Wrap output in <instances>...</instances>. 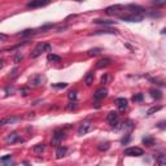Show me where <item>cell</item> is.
Segmentation results:
<instances>
[{
  "label": "cell",
  "mask_w": 166,
  "mask_h": 166,
  "mask_svg": "<svg viewBox=\"0 0 166 166\" xmlns=\"http://www.w3.org/2000/svg\"><path fill=\"white\" fill-rule=\"evenodd\" d=\"M149 94H151V96L153 99H156V100H161L162 99V92L160 90H157V88H152L149 91Z\"/></svg>",
  "instance_id": "d6986e66"
},
{
  "label": "cell",
  "mask_w": 166,
  "mask_h": 166,
  "mask_svg": "<svg viewBox=\"0 0 166 166\" xmlns=\"http://www.w3.org/2000/svg\"><path fill=\"white\" fill-rule=\"evenodd\" d=\"M161 109H162L161 105H158V107H153V108H151L147 112V116H152L153 113H156V112H158V110H161Z\"/></svg>",
  "instance_id": "83f0119b"
},
{
  "label": "cell",
  "mask_w": 166,
  "mask_h": 166,
  "mask_svg": "<svg viewBox=\"0 0 166 166\" xmlns=\"http://www.w3.org/2000/svg\"><path fill=\"white\" fill-rule=\"evenodd\" d=\"M45 51H51V44H48V43H39L33 49V52H31V59H37V57H39V56L43 53V52Z\"/></svg>",
  "instance_id": "6da1fadb"
},
{
  "label": "cell",
  "mask_w": 166,
  "mask_h": 166,
  "mask_svg": "<svg viewBox=\"0 0 166 166\" xmlns=\"http://www.w3.org/2000/svg\"><path fill=\"white\" fill-rule=\"evenodd\" d=\"M107 95H108L107 88H100V90H97L96 94L94 95V99H95V101H100V100H103L104 97H107Z\"/></svg>",
  "instance_id": "7c38bea8"
},
{
  "label": "cell",
  "mask_w": 166,
  "mask_h": 166,
  "mask_svg": "<svg viewBox=\"0 0 166 166\" xmlns=\"http://www.w3.org/2000/svg\"><path fill=\"white\" fill-rule=\"evenodd\" d=\"M27 91H29L27 88H23L22 90V96H27Z\"/></svg>",
  "instance_id": "60d3db41"
},
{
  "label": "cell",
  "mask_w": 166,
  "mask_h": 166,
  "mask_svg": "<svg viewBox=\"0 0 166 166\" xmlns=\"http://www.w3.org/2000/svg\"><path fill=\"white\" fill-rule=\"evenodd\" d=\"M156 160H157L158 166H166V156H165L164 153L158 154V156L156 157Z\"/></svg>",
  "instance_id": "44dd1931"
},
{
  "label": "cell",
  "mask_w": 166,
  "mask_h": 166,
  "mask_svg": "<svg viewBox=\"0 0 166 166\" xmlns=\"http://www.w3.org/2000/svg\"><path fill=\"white\" fill-rule=\"evenodd\" d=\"M125 12V5L122 4H116V5H112V7H108L105 9V13L109 16H117V17H121Z\"/></svg>",
  "instance_id": "7a4b0ae2"
},
{
  "label": "cell",
  "mask_w": 166,
  "mask_h": 166,
  "mask_svg": "<svg viewBox=\"0 0 166 166\" xmlns=\"http://www.w3.org/2000/svg\"><path fill=\"white\" fill-rule=\"evenodd\" d=\"M18 142H22V139H21V136L18 135V132H16V131L8 134V136L5 137L7 144H15V143H18Z\"/></svg>",
  "instance_id": "ba28073f"
},
{
  "label": "cell",
  "mask_w": 166,
  "mask_h": 166,
  "mask_svg": "<svg viewBox=\"0 0 166 166\" xmlns=\"http://www.w3.org/2000/svg\"><path fill=\"white\" fill-rule=\"evenodd\" d=\"M44 82V77L42 75V74H37V75H34V77H31L30 80H29V84L31 87H39L42 86Z\"/></svg>",
  "instance_id": "52a82bcc"
},
{
  "label": "cell",
  "mask_w": 166,
  "mask_h": 166,
  "mask_svg": "<svg viewBox=\"0 0 166 166\" xmlns=\"http://www.w3.org/2000/svg\"><path fill=\"white\" fill-rule=\"evenodd\" d=\"M65 137V132H64V130H55L53 135H52V144L53 146H59L60 143L62 142V139Z\"/></svg>",
  "instance_id": "8992f818"
},
{
  "label": "cell",
  "mask_w": 166,
  "mask_h": 166,
  "mask_svg": "<svg viewBox=\"0 0 166 166\" xmlns=\"http://www.w3.org/2000/svg\"><path fill=\"white\" fill-rule=\"evenodd\" d=\"M108 80H109V75L108 74H104V75L101 77V83H107Z\"/></svg>",
  "instance_id": "d590c367"
},
{
  "label": "cell",
  "mask_w": 166,
  "mask_h": 166,
  "mask_svg": "<svg viewBox=\"0 0 166 166\" xmlns=\"http://www.w3.org/2000/svg\"><path fill=\"white\" fill-rule=\"evenodd\" d=\"M77 108V101H70L69 105L66 107V109H69V110H72V109H75Z\"/></svg>",
  "instance_id": "d6a6232c"
},
{
  "label": "cell",
  "mask_w": 166,
  "mask_h": 166,
  "mask_svg": "<svg viewBox=\"0 0 166 166\" xmlns=\"http://www.w3.org/2000/svg\"><path fill=\"white\" fill-rule=\"evenodd\" d=\"M0 164L3 166H10L13 165V161H12V154H7V156L0 158Z\"/></svg>",
  "instance_id": "e0dca14e"
},
{
  "label": "cell",
  "mask_w": 166,
  "mask_h": 166,
  "mask_svg": "<svg viewBox=\"0 0 166 166\" xmlns=\"http://www.w3.org/2000/svg\"><path fill=\"white\" fill-rule=\"evenodd\" d=\"M119 18L123 21H127V22H140V21H143L144 16L143 15H126V16L119 17Z\"/></svg>",
  "instance_id": "9c48e42d"
},
{
  "label": "cell",
  "mask_w": 166,
  "mask_h": 166,
  "mask_svg": "<svg viewBox=\"0 0 166 166\" xmlns=\"http://www.w3.org/2000/svg\"><path fill=\"white\" fill-rule=\"evenodd\" d=\"M48 1H42V0H38V1H30L26 4V8H39V7H44L47 5Z\"/></svg>",
  "instance_id": "5bb4252c"
},
{
  "label": "cell",
  "mask_w": 166,
  "mask_h": 166,
  "mask_svg": "<svg viewBox=\"0 0 166 166\" xmlns=\"http://www.w3.org/2000/svg\"><path fill=\"white\" fill-rule=\"evenodd\" d=\"M44 149H45V144H43V143H42V144H37V146L34 147V152L37 154H42L44 152Z\"/></svg>",
  "instance_id": "7402d4cb"
},
{
  "label": "cell",
  "mask_w": 166,
  "mask_h": 166,
  "mask_svg": "<svg viewBox=\"0 0 166 166\" xmlns=\"http://www.w3.org/2000/svg\"><path fill=\"white\" fill-rule=\"evenodd\" d=\"M94 130V123H91V122H83L82 125L79 126V129H78V135H86V134L88 132H91Z\"/></svg>",
  "instance_id": "5b68a950"
},
{
  "label": "cell",
  "mask_w": 166,
  "mask_h": 166,
  "mask_svg": "<svg viewBox=\"0 0 166 166\" xmlns=\"http://www.w3.org/2000/svg\"><path fill=\"white\" fill-rule=\"evenodd\" d=\"M95 35H97V34H116V31H113V30H97L96 33H94Z\"/></svg>",
  "instance_id": "1f68e13d"
},
{
  "label": "cell",
  "mask_w": 166,
  "mask_h": 166,
  "mask_svg": "<svg viewBox=\"0 0 166 166\" xmlns=\"http://www.w3.org/2000/svg\"><path fill=\"white\" fill-rule=\"evenodd\" d=\"M143 144H146V146H148V147H153L154 146V139L151 137V136H147V137L143 139Z\"/></svg>",
  "instance_id": "d4e9b609"
},
{
  "label": "cell",
  "mask_w": 166,
  "mask_h": 166,
  "mask_svg": "<svg viewBox=\"0 0 166 166\" xmlns=\"http://www.w3.org/2000/svg\"><path fill=\"white\" fill-rule=\"evenodd\" d=\"M17 72H18L17 69H13V72H12V74H10V77H16L17 75Z\"/></svg>",
  "instance_id": "ab89813d"
},
{
  "label": "cell",
  "mask_w": 166,
  "mask_h": 166,
  "mask_svg": "<svg viewBox=\"0 0 166 166\" xmlns=\"http://www.w3.org/2000/svg\"><path fill=\"white\" fill-rule=\"evenodd\" d=\"M101 52V48H92L88 51V56H97Z\"/></svg>",
  "instance_id": "f1b7e54d"
},
{
  "label": "cell",
  "mask_w": 166,
  "mask_h": 166,
  "mask_svg": "<svg viewBox=\"0 0 166 166\" xmlns=\"http://www.w3.org/2000/svg\"><path fill=\"white\" fill-rule=\"evenodd\" d=\"M52 86H53L55 88H65L66 86H68V83H55V84H52Z\"/></svg>",
  "instance_id": "836d02e7"
},
{
  "label": "cell",
  "mask_w": 166,
  "mask_h": 166,
  "mask_svg": "<svg viewBox=\"0 0 166 166\" xmlns=\"http://www.w3.org/2000/svg\"><path fill=\"white\" fill-rule=\"evenodd\" d=\"M110 59H101L99 60V61L96 62V68L97 69H103V68H107V66L110 65Z\"/></svg>",
  "instance_id": "2e32d148"
},
{
  "label": "cell",
  "mask_w": 166,
  "mask_h": 166,
  "mask_svg": "<svg viewBox=\"0 0 166 166\" xmlns=\"http://www.w3.org/2000/svg\"><path fill=\"white\" fill-rule=\"evenodd\" d=\"M21 121V117H18V116H10V117H5L3 119H0V127L5 126V125H12V123H16Z\"/></svg>",
  "instance_id": "30bf717a"
},
{
  "label": "cell",
  "mask_w": 166,
  "mask_h": 166,
  "mask_svg": "<svg viewBox=\"0 0 166 166\" xmlns=\"http://www.w3.org/2000/svg\"><path fill=\"white\" fill-rule=\"evenodd\" d=\"M47 60H48L49 62H60V61H61V57H60V56H57V55L49 53L47 56Z\"/></svg>",
  "instance_id": "603a6c76"
},
{
  "label": "cell",
  "mask_w": 166,
  "mask_h": 166,
  "mask_svg": "<svg viewBox=\"0 0 166 166\" xmlns=\"http://www.w3.org/2000/svg\"><path fill=\"white\" fill-rule=\"evenodd\" d=\"M68 97L70 101H77V97H78V92H77L75 90L74 91H70V92L68 94Z\"/></svg>",
  "instance_id": "4316f807"
},
{
  "label": "cell",
  "mask_w": 166,
  "mask_h": 166,
  "mask_svg": "<svg viewBox=\"0 0 166 166\" xmlns=\"http://www.w3.org/2000/svg\"><path fill=\"white\" fill-rule=\"evenodd\" d=\"M123 153H125V156H129V157H139L144 154V151L139 147H130V148H126Z\"/></svg>",
  "instance_id": "277c9868"
},
{
  "label": "cell",
  "mask_w": 166,
  "mask_h": 166,
  "mask_svg": "<svg viewBox=\"0 0 166 166\" xmlns=\"http://www.w3.org/2000/svg\"><path fill=\"white\" fill-rule=\"evenodd\" d=\"M38 33H39V31L35 30V29H27V30L21 31V33L18 34V37H21V38H29V37H33V35L38 34Z\"/></svg>",
  "instance_id": "9a60e30c"
},
{
  "label": "cell",
  "mask_w": 166,
  "mask_h": 166,
  "mask_svg": "<svg viewBox=\"0 0 166 166\" xmlns=\"http://www.w3.org/2000/svg\"><path fill=\"white\" fill-rule=\"evenodd\" d=\"M158 127H160V129H162V130H164V129H165V121H161L160 123H158Z\"/></svg>",
  "instance_id": "f35d334b"
},
{
  "label": "cell",
  "mask_w": 166,
  "mask_h": 166,
  "mask_svg": "<svg viewBox=\"0 0 166 166\" xmlns=\"http://www.w3.org/2000/svg\"><path fill=\"white\" fill-rule=\"evenodd\" d=\"M143 94H136V95H134V97H132V100L135 101V103H139V101H142L143 100Z\"/></svg>",
  "instance_id": "4dcf8cb0"
},
{
  "label": "cell",
  "mask_w": 166,
  "mask_h": 166,
  "mask_svg": "<svg viewBox=\"0 0 166 166\" xmlns=\"http://www.w3.org/2000/svg\"><path fill=\"white\" fill-rule=\"evenodd\" d=\"M66 152H68V148L60 146L57 147V151H56V158H62L64 156H66Z\"/></svg>",
  "instance_id": "ac0fdd59"
},
{
  "label": "cell",
  "mask_w": 166,
  "mask_h": 166,
  "mask_svg": "<svg viewBox=\"0 0 166 166\" xmlns=\"http://www.w3.org/2000/svg\"><path fill=\"white\" fill-rule=\"evenodd\" d=\"M130 140H131V136H130V134H126V136H123V137H122L121 144H123V146H127Z\"/></svg>",
  "instance_id": "f546056e"
},
{
  "label": "cell",
  "mask_w": 166,
  "mask_h": 166,
  "mask_svg": "<svg viewBox=\"0 0 166 166\" xmlns=\"http://www.w3.org/2000/svg\"><path fill=\"white\" fill-rule=\"evenodd\" d=\"M22 59H23V56H22V55H17L16 57L13 59V61H15V62L17 64V62H20V61H21V60H22Z\"/></svg>",
  "instance_id": "74e56055"
},
{
  "label": "cell",
  "mask_w": 166,
  "mask_h": 166,
  "mask_svg": "<svg viewBox=\"0 0 166 166\" xmlns=\"http://www.w3.org/2000/svg\"><path fill=\"white\" fill-rule=\"evenodd\" d=\"M3 66H4V61H3V60H0V69H1Z\"/></svg>",
  "instance_id": "b9f144b4"
},
{
  "label": "cell",
  "mask_w": 166,
  "mask_h": 166,
  "mask_svg": "<svg viewBox=\"0 0 166 166\" xmlns=\"http://www.w3.org/2000/svg\"><path fill=\"white\" fill-rule=\"evenodd\" d=\"M5 92H7V95H12V92H15V88H13V87H7L5 88Z\"/></svg>",
  "instance_id": "8d00e7d4"
},
{
  "label": "cell",
  "mask_w": 166,
  "mask_h": 166,
  "mask_svg": "<svg viewBox=\"0 0 166 166\" xmlns=\"http://www.w3.org/2000/svg\"><path fill=\"white\" fill-rule=\"evenodd\" d=\"M95 23H99V25H113L116 23V21H109V20H94Z\"/></svg>",
  "instance_id": "484cf974"
},
{
  "label": "cell",
  "mask_w": 166,
  "mask_h": 166,
  "mask_svg": "<svg viewBox=\"0 0 166 166\" xmlns=\"http://www.w3.org/2000/svg\"><path fill=\"white\" fill-rule=\"evenodd\" d=\"M94 80H95V75H94V73L88 72V73H87V75L84 77V83H86L87 86H92Z\"/></svg>",
  "instance_id": "ffe728a7"
},
{
  "label": "cell",
  "mask_w": 166,
  "mask_h": 166,
  "mask_svg": "<svg viewBox=\"0 0 166 166\" xmlns=\"http://www.w3.org/2000/svg\"><path fill=\"white\" fill-rule=\"evenodd\" d=\"M8 40V35L5 34H0V43H4V42Z\"/></svg>",
  "instance_id": "e575fe53"
},
{
  "label": "cell",
  "mask_w": 166,
  "mask_h": 166,
  "mask_svg": "<svg viewBox=\"0 0 166 166\" xmlns=\"http://www.w3.org/2000/svg\"><path fill=\"white\" fill-rule=\"evenodd\" d=\"M116 105H117V108H118V110L119 112H125L127 107H129V103H127V100L125 97H118V99H116Z\"/></svg>",
  "instance_id": "8fae6325"
},
{
  "label": "cell",
  "mask_w": 166,
  "mask_h": 166,
  "mask_svg": "<svg viewBox=\"0 0 166 166\" xmlns=\"http://www.w3.org/2000/svg\"><path fill=\"white\" fill-rule=\"evenodd\" d=\"M109 148H110V143H109V142L101 143V144H99V146H97V149L100 152H105V151H108Z\"/></svg>",
  "instance_id": "cb8c5ba5"
},
{
  "label": "cell",
  "mask_w": 166,
  "mask_h": 166,
  "mask_svg": "<svg viewBox=\"0 0 166 166\" xmlns=\"http://www.w3.org/2000/svg\"><path fill=\"white\" fill-rule=\"evenodd\" d=\"M122 129L127 132H131L132 130L135 129V122L131 121V119H127V121H125L122 123Z\"/></svg>",
  "instance_id": "4fadbf2b"
},
{
  "label": "cell",
  "mask_w": 166,
  "mask_h": 166,
  "mask_svg": "<svg viewBox=\"0 0 166 166\" xmlns=\"http://www.w3.org/2000/svg\"><path fill=\"white\" fill-rule=\"evenodd\" d=\"M107 119H108V123L112 127H116V129H119V127H121L119 126V116H118L117 112H114V110L109 112Z\"/></svg>",
  "instance_id": "3957f363"
}]
</instances>
